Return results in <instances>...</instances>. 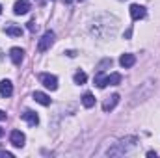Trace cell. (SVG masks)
Wrapping results in <instances>:
<instances>
[{"instance_id":"obj_1","label":"cell","mask_w":160,"mask_h":158,"mask_svg":"<svg viewBox=\"0 0 160 158\" xmlns=\"http://www.w3.org/2000/svg\"><path fill=\"white\" fill-rule=\"evenodd\" d=\"M39 80L47 89H50V91H56V89H58V78H56L54 75H50V73H41Z\"/></svg>"},{"instance_id":"obj_2","label":"cell","mask_w":160,"mask_h":158,"mask_svg":"<svg viewBox=\"0 0 160 158\" xmlns=\"http://www.w3.org/2000/svg\"><path fill=\"white\" fill-rule=\"evenodd\" d=\"M52 43H54V32H45L43 34V37L39 39L38 43V48H39V52H45V50H48L50 47H52Z\"/></svg>"},{"instance_id":"obj_3","label":"cell","mask_w":160,"mask_h":158,"mask_svg":"<svg viewBox=\"0 0 160 158\" xmlns=\"http://www.w3.org/2000/svg\"><path fill=\"white\" fill-rule=\"evenodd\" d=\"M24 134L21 132V130H11V134H9V141H11V145L13 147H24Z\"/></svg>"},{"instance_id":"obj_4","label":"cell","mask_w":160,"mask_h":158,"mask_svg":"<svg viewBox=\"0 0 160 158\" xmlns=\"http://www.w3.org/2000/svg\"><path fill=\"white\" fill-rule=\"evenodd\" d=\"M128 11H130V17L134 19V21H140V19H143L145 17V7L143 6H140V4H132L130 7H128Z\"/></svg>"},{"instance_id":"obj_5","label":"cell","mask_w":160,"mask_h":158,"mask_svg":"<svg viewBox=\"0 0 160 158\" xmlns=\"http://www.w3.org/2000/svg\"><path fill=\"white\" fill-rule=\"evenodd\" d=\"M118 102H119V95H118V93H114V95L106 97V101L102 102V110H104V112H112V110L118 106Z\"/></svg>"},{"instance_id":"obj_6","label":"cell","mask_w":160,"mask_h":158,"mask_svg":"<svg viewBox=\"0 0 160 158\" xmlns=\"http://www.w3.org/2000/svg\"><path fill=\"white\" fill-rule=\"evenodd\" d=\"M13 11H15V15H26L30 11V2L28 0H17L13 6Z\"/></svg>"},{"instance_id":"obj_7","label":"cell","mask_w":160,"mask_h":158,"mask_svg":"<svg viewBox=\"0 0 160 158\" xmlns=\"http://www.w3.org/2000/svg\"><path fill=\"white\" fill-rule=\"evenodd\" d=\"M9 58H11V62H13L15 65H21V62H22V58H24V50L19 48V47H13V48L9 50Z\"/></svg>"},{"instance_id":"obj_8","label":"cell","mask_w":160,"mask_h":158,"mask_svg":"<svg viewBox=\"0 0 160 158\" xmlns=\"http://www.w3.org/2000/svg\"><path fill=\"white\" fill-rule=\"evenodd\" d=\"M0 95L2 97H11L13 95V84L9 80H2L0 82Z\"/></svg>"},{"instance_id":"obj_9","label":"cell","mask_w":160,"mask_h":158,"mask_svg":"<svg viewBox=\"0 0 160 158\" xmlns=\"http://www.w3.org/2000/svg\"><path fill=\"white\" fill-rule=\"evenodd\" d=\"M22 119H24L30 126H36V125L39 123V116H38L36 112H32V110H26V112L22 114Z\"/></svg>"},{"instance_id":"obj_10","label":"cell","mask_w":160,"mask_h":158,"mask_svg":"<svg viewBox=\"0 0 160 158\" xmlns=\"http://www.w3.org/2000/svg\"><path fill=\"white\" fill-rule=\"evenodd\" d=\"M34 101L36 102H39V104H43V106H50V97L47 95V93H43V91H34Z\"/></svg>"},{"instance_id":"obj_11","label":"cell","mask_w":160,"mask_h":158,"mask_svg":"<svg viewBox=\"0 0 160 158\" xmlns=\"http://www.w3.org/2000/svg\"><path fill=\"white\" fill-rule=\"evenodd\" d=\"M119 63H121V67L128 69V67H132V65L136 63V56H134V54H123L119 58Z\"/></svg>"},{"instance_id":"obj_12","label":"cell","mask_w":160,"mask_h":158,"mask_svg":"<svg viewBox=\"0 0 160 158\" xmlns=\"http://www.w3.org/2000/svg\"><path fill=\"white\" fill-rule=\"evenodd\" d=\"M6 34L11 36V37H21V36H22V28L17 26V24H11V22H9V24L6 26Z\"/></svg>"},{"instance_id":"obj_13","label":"cell","mask_w":160,"mask_h":158,"mask_svg":"<svg viewBox=\"0 0 160 158\" xmlns=\"http://www.w3.org/2000/svg\"><path fill=\"white\" fill-rule=\"evenodd\" d=\"M95 86H97L99 89H104V87H106V77L102 75V71H99V73L95 75Z\"/></svg>"},{"instance_id":"obj_14","label":"cell","mask_w":160,"mask_h":158,"mask_svg":"<svg viewBox=\"0 0 160 158\" xmlns=\"http://www.w3.org/2000/svg\"><path fill=\"white\" fill-rule=\"evenodd\" d=\"M121 82V75L119 73H112L106 77V86H118Z\"/></svg>"},{"instance_id":"obj_15","label":"cell","mask_w":160,"mask_h":158,"mask_svg":"<svg viewBox=\"0 0 160 158\" xmlns=\"http://www.w3.org/2000/svg\"><path fill=\"white\" fill-rule=\"evenodd\" d=\"M82 104H84L86 108H91V106L95 104V97H93L91 93H84V95H82Z\"/></svg>"},{"instance_id":"obj_16","label":"cell","mask_w":160,"mask_h":158,"mask_svg":"<svg viewBox=\"0 0 160 158\" xmlns=\"http://www.w3.org/2000/svg\"><path fill=\"white\" fill-rule=\"evenodd\" d=\"M73 78H75V84H80V86H82V84H86L88 75H86L84 71H78V73H75V77H73Z\"/></svg>"},{"instance_id":"obj_17","label":"cell","mask_w":160,"mask_h":158,"mask_svg":"<svg viewBox=\"0 0 160 158\" xmlns=\"http://www.w3.org/2000/svg\"><path fill=\"white\" fill-rule=\"evenodd\" d=\"M106 65H112V60H110V58H106L102 63H99V71H104V67H106Z\"/></svg>"},{"instance_id":"obj_18","label":"cell","mask_w":160,"mask_h":158,"mask_svg":"<svg viewBox=\"0 0 160 158\" xmlns=\"http://www.w3.org/2000/svg\"><path fill=\"white\" fill-rule=\"evenodd\" d=\"M0 156H2V158H13V155H11V153H8V151H4V149L0 147Z\"/></svg>"},{"instance_id":"obj_19","label":"cell","mask_w":160,"mask_h":158,"mask_svg":"<svg viewBox=\"0 0 160 158\" xmlns=\"http://www.w3.org/2000/svg\"><path fill=\"white\" fill-rule=\"evenodd\" d=\"M36 28H38V26H36V22H34V21H30V22H28V30H30V32H34Z\"/></svg>"},{"instance_id":"obj_20","label":"cell","mask_w":160,"mask_h":158,"mask_svg":"<svg viewBox=\"0 0 160 158\" xmlns=\"http://www.w3.org/2000/svg\"><path fill=\"white\" fill-rule=\"evenodd\" d=\"M65 54H67V56H71V58H73V56H77V54H75V50H67Z\"/></svg>"},{"instance_id":"obj_21","label":"cell","mask_w":160,"mask_h":158,"mask_svg":"<svg viewBox=\"0 0 160 158\" xmlns=\"http://www.w3.org/2000/svg\"><path fill=\"white\" fill-rule=\"evenodd\" d=\"M4 119H6V114H4V112L0 110V121H4Z\"/></svg>"},{"instance_id":"obj_22","label":"cell","mask_w":160,"mask_h":158,"mask_svg":"<svg viewBox=\"0 0 160 158\" xmlns=\"http://www.w3.org/2000/svg\"><path fill=\"white\" fill-rule=\"evenodd\" d=\"M2 136H4V130H2V128H0V138H2Z\"/></svg>"},{"instance_id":"obj_23","label":"cell","mask_w":160,"mask_h":158,"mask_svg":"<svg viewBox=\"0 0 160 158\" xmlns=\"http://www.w3.org/2000/svg\"><path fill=\"white\" fill-rule=\"evenodd\" d=\"M0 13H2V6H0Z\"/></svg>"}]
</instances>
